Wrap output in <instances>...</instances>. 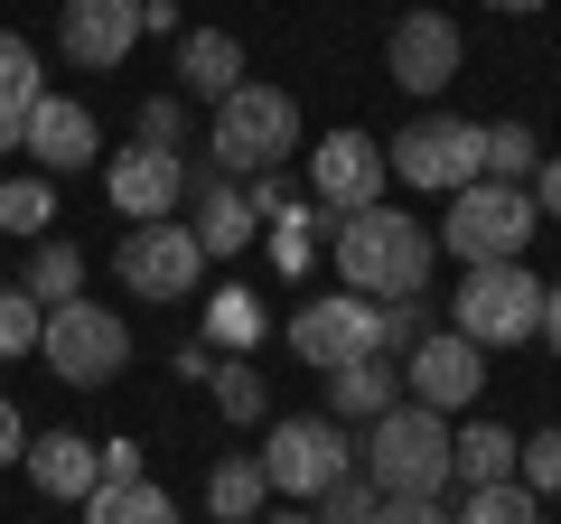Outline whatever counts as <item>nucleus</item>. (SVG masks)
Returning <instances> with one entry per match:
<instances>
[{"label": "nucleus", "instance_id": "f257e3e1", "mask_svg": "<svg viewBox=\"0 0 561 524\" xmlns=\"http://www.w3.org/2000/svg\"><path fill=\"white\" fill-rule=\"evenodd\" d=\"M328 243H337V282L365 291V300H421V291H431V262H440V235L412 225L383 197L356 206V216H337Z\"/></svg>", "mask_w": 561, "mask_h": 524}, {"label": "nucleus", "instance_id": "f03ea898", "mask_svg": "<svg viewBox=\"0 0 561 524\" xmlns=\"http://www.w3.org/2000/svg\"><path fill=\"white\" fill-rule=\"evenodd\" d=\"M356 468L383 497H440L449 487V422L431 403H383L356 441Z\"/></svg>", "mask_w": 561, "mask_h": 524}, {"label": "nucleus", "instance_id": "7ed1b4c3", "mask_svg": "<svg viewBox=\"0 0 561 524\" xmlns=\"http://www.w3.org/2000/svg\"><path fill=\"white\" fill-rule=\"evenodd\" d=\"M290 150H300V103L280 94V84H234V94L216 103V141H206V160H216L225 179L280 169Z\"/></svg>", "mask_w": 561, "mask_h": 524}, {"label": "nucleus", "instance_id": "20e7f679", "mask_svg": "<svg viewBox=\"0 0 561 524\" xmlns=\"http://www.w3.org/2000/svg\"><path fill=\"white\" fill-rule=\"evenodd\" d=\"M534 225H542L534 187H505V179H468V187H449L440 243H449L459 262H524Z\"/></svg>", "mask_w": 561, "mask_h": 524}, {"label": "nucleus", "instance_id": "39448f33", "mask_svg": "<svg viewBox=\"0 0 561 524\" xmlns=\"http://www.w3.org/2000/svg\"><path fill=\"white\" fill-rule=\"evenodd\" d=\"M449 328H459L468 346H524L542 328V282L524 272V262H468Z\"/></svg>", "mask_w": 561, "mask_h": 524}, {"label": "nucleus", "instance_id": "423d86ee", "mask_svg": "<svg viewBox=\"0 0 561 524\" xmlns=\"http://www.w3.org/2000/svg\"><path fill=\"white\" fill-rule=\"evenodd\" d=\"M383 169L393 179H412V187H468L486 169V122H459V113H421V122H402L393 132V150H383Z\"/></svg>", "mask_w": 561, "mask_h": 524}, {"label": "nucleus", "instance_id": "0eeeda50", "mask_svg": "<svg viewBox=\"0 0 561 524\" xmlns=\"http://www.w3.org/2000/svg\"><path fill=\"white\" fill-rule=\"evenodd\" d=\"M113 272H122V291H131V300H187V291L206 282V243H197V225L150 216V225H131V235H122Z\"/></svg>", "mask_w": 561, "mask_h": 524}, {"label": "nucleus", "instance_id": "6e6552de", "mask_svg": "<svg viewBox=\"0 0 561 524\" xmlns=\"http://www.w3.org/2000/svg\"><path fill=\"white\" fill-rule=\"evenodd\" d=\"M38 356L57 365L66 384H113L122 365H131V328L113 319V309H94V300H57L47 309V328H38Z\"/></svg>", "mask_w": 561, "mask_h": 524}, {"label": "nucleus", "instance_id": "1a4fd4ad", "mask_svg": "<svg viewBox=\"0 0 561 524\" xmlns=\"http://www.w3.org/2000/svg\"><path fill=\"white\" fill-rule=\"evenodd\" d=\"M356 468V441H346V422H272V449H262V478L280 487V497L319 505L328 487Z\"/></svg>", "mask_w": 561, "mask_h": 524}, {"label": "nucleus", "instance_id": "9d476101", "mask_svg": "<svg viewBox=\"0 0 561 524\" xmlns=\"http://www.w3.org/2000/svg\"><path fill=\"white\" fill-rule=\"evenodd\" d=\"M290 346H300L309 365H356V356H383V300H365V291H328V300H300V319H290Z\"/></svg>", "mask_w": 561, "mask_h": 524}, {"label": "nucleus", "instance_id": "9b49d317", "mask_svg": "<svg viewBox=\"0 0 561 524\" xmlns=\"http://www.w3.org/2000/svg\"><path fill=\"white\" fill-rule=\"evenodd\" d=\"M383 141H365V132H328L319 150H309V197L328 206V216H356V206L383 197Z\"/></svg>", "mask_w": 561, "mask_h": 524}, {"label": "nucleus", "instance_id": "f8f14e48", "mask_svg": "<svg viewBox=\"0 0 561 524\" xmlns=\"http://www.w3.org/2000/svg\"><path fill=\"white\" fill-rule=\"evenodd\" d=\"M103 197H113L131 225H150V216H179V206H187V160H179V150H150V141H131V150H113V169H103Z\"/></svg>", "mask_w": 561, "mask_h": 524}, {"label": "nucleus", "instance_id": "ddd939ff", "mask_svg": "<svg viewBox=\"0 0 561 524\" xmlns=\"http://www.w3.org/2000/svg\"><path fill=\"white\" fill-rule=\"evenodd\" d=\"M140 38H150V29H140V0H66V20H57L66 66H84V76L122 66Z\"/></svg>", "mask_w": 561, "mask_h": 524}, {"label": "nucleus", "instance_id": "4468645a", "mask_svg": "<svg viewBox=\"0 0 561 524\" xmlns=\"http://www.w3.org/2000/svg\"><path fill=\"white\" fill-rule=\"evenodd\" d=\"M402 375H412V403H431V412H459L468 394L486 384V346H468L459 328H431V338L402 356Z\"/></svg>", "mask_w": 561, "mask_h": 524}, {"label": "nucleus", "instance_id": "2eb2a0df", "mask_svg": "<svg viewBox=\"0 0 561 524\" xmlns=\"http://www.w3.org/2000/svg\"><path fill=\"white\" fill-rule=\"evenodd\" d=\"M383 66H393L402 94H440V84L459 76V29H449L440 10H412V20H393V38H383Z\"/></svg>", "mask_w": 561, "mask_h": 524}, {"label": "nucleus", "instance_id": "dca6fc26", "mask_svg": "<svg viewBox=\"0 0 561 524\" xmlns=\"http://www.w3.org/2000/svg\"><path fill=\"white\" fill-rule=\"evenodd\" d=\"M20 150L47 169V179H76V169H94V113H84L76 94H38L28 103V132H20Z\"/></svg>", "mask_w": 561, "mask_h": 524}, {"label": "nucleus", "instance_id": "f3484780", "mask_svg": "<svg viewBox=\"0 0 561 524\" xmlns=\"http://www.w3.org/2000/svg\"><path fill=\"white\" fill-rule=\"evenodd\" d=\"M187 197H197V216H187V225H197L206 262H225V253H243V243H253V225H262V216L243 206V187L225 179L216 160H206V169H187Z\"/></svg>", "mask_w": 561, "mask_h": 524}, {"label": "nucleus", "instance_id": "a211bd4d", "mask_svg": "<svg viewBox=\"0 0 561 524\" xmlns=\"http://www.w3.org/2000/svg\"><path fill=\"white\" fill-rule=\"evenodd\" d=\"M179 84L197 103H225L243 84V38H234V29H187V38H179Z\"/></svg>", "mask_w": 561, "mask_h": 524}, {"label": "nucleus", "instance_id": "6ab92c4d", "mask_svg": "<svg viewBox=\"0 0 561 524\" xmlns=\"http://www.w3.org/2000/svg\"><path fill=\"white\" fill-rule=\"evenodd\" d=\"M20 459H28V478H38V497H84V487H94V441H84V431H38Z\"/></svg>", "mask_w": 561, "mask_h": 524}, {"label": "nucleus", "instance_id": "aec40b11", "mask_svg": "<svg viewBox=\"0 0 561 524\" xmlns=\"http://www.w3.org/2000/svg\"><path fill=\"white\" fill-rule=\"evenodd\" d=\"M393 356H356V365H328V403H337V422H375L383 403H393Z\"/></svg>", "mask_w": 561, "mask_h": 524}, {"label": "nucleus", "instance_id": "412c9836", "mask_svg": "<svg viewBox=\"0 0 561 524\" xmlns=\"http://www.w3.org/2000/svg\"><path fill=\"white\" fill-rule=\"evenodd\" d=\"M449 478H468V487L515 478V431H505V422H468V431H449Z\"/></svg>", "mask_w": 561, "mask_h": 524}, {"label": "nucleus", "instance_id": "4be33fe9", "mask_svg": "<svg viewBox=\"0 0 561 524\" xmlns=\"http://www.w3.org/2000/svg\"><path fill=\"white\" fill-rule=\"evenodd\" d=\"M84 524H179V505L150 478H122V487H84Z\"/></svg>", "mask_w": 561, "mask_h": 524}, {"label": "nucleus", "instance_id": "5701e85b", "mask_svg": "<svg viewBox=\"0 0 561 524\" xmlns=\"http://www.w3.org/2000/svg\"><path fill=\"white\" fill-rule=\"evenodd\" d=\"M28 300L38 309H57V300H84V253L76 243H38V253H28Z\"/></svg>", "mask_w": 561, "mask_h": 524}, {"label": "nucleus", "instance_id": "b1692460", "mask_svg": "<svg viewBox=\"0 0 561 524\" xmlns=\"http://www.w3.org/2000/svg\"><path fill=\"white\" fill-rule=\"evenodd\" d=\"M262 497H272V478H262V459H225L216 478H206V505H216L225 524H253Z\"/></svg>", "mask_w": 561, "mask_h": 524}, {"label": "nucleus", "instance_id": "393cba45", "mask_svg": "<svg viewBox=\"0 0 561 524\" xmlns=\"http://www.w3.org/2000/svg\"><path fill=\"white\" fill-rule=\"evenodd\" d=\"M449 524H542V497L515 487V478H496V487H468V505Z\"/></svg>", "mask_w": 561, "mask_h": 524}, {"label": "nucleus", "instance_id": "a878e982", "mask_svg": "<svg viewBox=\"0 0 561 524\" xmlns=\"http://www.w3.org/2000/svg\"><path fill=\"white\" fill-rule=\"evenodd\" d=\"M542 169V141L524 132V122H486V169L478 179H505V187H524Z\"/></svg>", "mask_w": 561, "mask_h": 524}, {"label": "nucleus", "instance_id": "bb28decb", "mask_svg": "<svg viewBox=\"0 0 561 524\" xmlns=\"http://www.w3.org/2000/svg\"><path fill=\"white\" fill-rule=\"evenodd\" d=\"M47 84H38V47L20 38V29H0V113H28Z\"/></svg>", "mask_w": 561, "mask_h": 524}, {"label": "nucleus", "instance_id": "cd10ccee", "mask_svg": "<svg viewBox=\"0 0 561 524\" xmlns=\"http://www.w3.org/2000/svg\"><path fill=\"white\" fill-rule=\"evenodd\" d=\"M206 384H216V403H225V422H262L272 412V394H262V375L243 356H225V365H206Z\"/></svg>", "mask_w": 561, "mask_h": 524}, {"label": "nucleus", "instance_id": "c85d7f7f", "mask_svg": "<svg viewBox=\"0 0 561 524\" xmlns=\"http://www.w3.org/2000/svg\"><path fill=\"white\" fill-rule=\"evenodd\" d=\"M206 338L243 356V346L262 338V300H253V291H216V300H206Z\"/></svg>", "mask_w": 561, "mask_h": 524}, {"label": "nucleus", "instance_id": "c756f323", "mask_svg": "<svg viewBox=\"0 0 561 524\" xmlns=\"http://www.w3.org/2000/svg\"><path fill=\"white\" fill-rule=\"evenodd\" d=\"M375 505H383V487L365 478V468H346V478L328 487V497L309 505V515H319V524H375Z\"/></svg>", "mask_w": 561, "mask_h": 524}, {"label": "nucleus", "instance_id": "7c9ffc66", "mask_svg": "<svg viewBox=\"0 0 561 524\" xmlns=\"http://www.w3.org/2000/svg\"><path fill=\"white\" fill-rule=\"evenodd\" d=\"M47 216H57V187L47 179H0V225L10 235H38Z\"/></svg>", "mask_w": 561, "mask_h": 524}, {"label": "nucleus", "instance_id": "2f4dec72", "mask_svg": "<svg viewBox=\"0 0 561 524\" xmlns=\"http://www.w3.org/2000/svg\"><path fill=\"white\" fill-rule=\"evenodd\" d=\"M38 328H47V309L28 300L20 282H0V356H28V346H38Z\"/></svg>", "mask_w": 561, "mask_h": 524}, {"label": "nucleus", "instance_id": "473e14b6", "mask_svg": "<svg viewBox=\"0 0 561 524\" xmlns=\"http://www.w3.org/2000/svg\"><path fill=\"white\" fill-rule=\"evenodd\" d=\"M515 487H534V497H561V431H534V441H515Z\"/></svg>", "mask_w": 561, "mask_h": 524}, {"label": "nucleus", "instance_id": "72a5a7b5", "mask_svg": "<svg viewBox=\"0 0 561 524\" xmlns=\"http://www.w3.org/2000/svg\"><path fill=\"white\" fill-rule=\"evenodd\" d=\"M421 338H431V319H421V300H383V356H412Z\"/></svg>", "mask_w": 561, "mask_h": 524}, {"label": "nucleus", "instance_id": "f704fd0d", "mask_svg": "<svg viewBox=\"0 0 561 524\" xmlns=\"http://www.w3.org/2000/svg\"><path fill=\"white\" fill-rule=\"evenodd\" d=\"M140 141H150V150H179L187 141V113L169 94H150V103H140Z\"/></svg>", "mask_w": 561, "mask_h": 524}, {"label": "nucleus", "instance_id": "c9c22d12", "mask_svg": "<svg viewBox=\"0 0 561 524\" xmlns=\"http://www.w3.org/2000/svg\"><path fill=\"white\" fill-rule=\"evenodd\" d=\"M243 206H253V216H280V206H300L290 169H253V179H243Z\"/></svg>", "mask_w": 561, "mask_h": 524}, {"label": "nucleus", "instance_id": "e433bc0d", "mask_svg": "<svg viewBox=\"0 0 561 524\" xmlns=\"http://www.w3.org/2000/svg\"><path fill=\"white\" fill-rule=\"evenodd\" d=\"M122 478H150L140 441H103V449H94V487H122Z\"/></svg>", "mask_w": 561, "mask_h": 524}, {"label": "nucleus", "instance_id": "4c0bfd02", "mask_svg": "<svg viewBox=\"0 0 561 524\" xmlns=\"http://www.w3.org/2000/svg\"><path fill=\"white\" fill-rule=\"evenodd\" d=\"M375 524H449V505H440V497H383Z\"/></svg>", "mask_w": 561, "mask_h": 524}, {"label": "nucleus", "instance_id": "58836bf2", "mask_svg": "<svg viewBox=\"0 0 561 524\" xmlns=\"http://www.w3.org/2000/svg\"><path fill=\"white\" fill-rule=\"evenodd\" d=\"M524 187H534V206H542V216L561 225V160H542V169H534V179H524Z\"/></svg>", "mask_w": 561, "mask_h": 524}, {"label": "nucleus", "instance_id": "ea45409f", "mask_svg": "<svg viewBox=\"0 0 561 524\" xmlns=\"http://www.w3.org/2000/svg\"><path fill=\"white\" fill-rule=\"evenodd\" d=\"M20 449H28V431H20V412H10V403H0V468H10V459H20Z\"/></svg>", "mask_w": 561, "mask_h": 524}, {"label": "nucleus", "instance_id": "a19ab883", "mask_svg": "<svg viewBox=\"0 0 561 524\" xmlns=\"http://www.w3.org/2000/svg\"><path fill=\"white\" fill-rule=\"evenodd\" d=\"M542 346H561V291H542V328H534Z\"/></svg>", "mask_w": 561, "mask_h": 524}, {"label": "nucleus", "instance_id": "79ce46f5", "mask_svg": "<svg viewBox=\"0 0 561 524\" xmlns=\"http://www.w3.org/2000/svg\"><path fill=\"white\" fill-rule=\"evenodd\" d=\"M486 10H542V0H486Z\"/></svg>", "mask_w": 561, "mask_h": 524}, {"label": "nucleus", "instance_id": "37998d69", "mask_svg": "<svg viewBox=\"0 0 561 524\" xmlns=\"http://www.w3.org/2000/svg\"><path fill=\"white\" fill-rule=\"evenodd\" d=\"M272 524H319V515H309V505H300V515H272Z\"/></svg>", "mask_w": 561, "mask_h": 524}]
</instances>
